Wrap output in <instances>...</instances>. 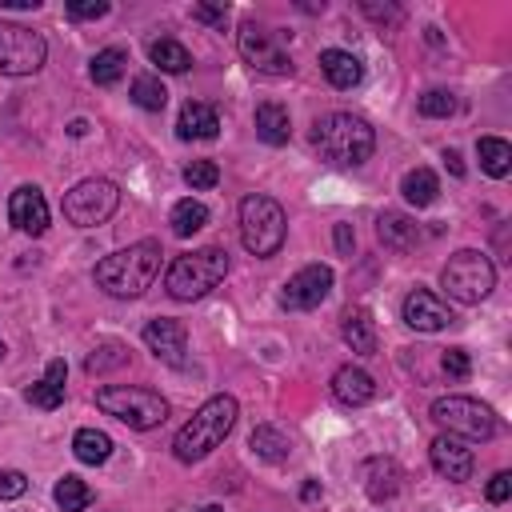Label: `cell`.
I'll return each mask as SVG.
<instances>
[{
    "mask_svg": "<svg viewBox=\"0 0 512 512\" xmlns=\"http://www.w3.org/2000/svg\"><path fill=\"white\" fill-rule=\"evenodd\" d=\"M160 256H164L160 240H136V244L116 248L104 260H96L92 280H96V288H104L116 300H136L152 288V280L160 272Z\"/></svg>",
    "mask_w": 512,
    "mask_h": 512,
    "instance_id": "cell-1",
    "label": "cell"
},
{
    "mask_svg": "<svg viewBox=\"0 0 512 512\" xmlns=\"http://www.w3.org/2000/svg\"><path fill=\"white\" fill-rule=\"evenodd\" d=\"M236 416H240L236 396H228V392L208 396V400L192 412V420L172 436V456H176L180 464H196V460L212 456V452L228 440V432L236 428Z\"/></svg>",
    "mask_w": 512,
    "mask_h": 512,
    "instance_id": "cell-2",
    "label": "cell"
},
{
    "mask_svg": "<svg viewBox=\"0 0 512 512\" xmlns=\"http://www.w3.org/2000/svg\"><path fill=\"white\" fill-rule=\"evenodd\" d=\"M312 144L316 152L336 164V168H360L372 148H376V132L364 116H352V112H328L316 120V132H312Z\"/></svg>",
    "mask_w": 512,
    "mask_h": 512,
    "instance_id": "cell-3",
    "label": "cell"
},
{
    "mask_svg": "<svg viewBox=\"0 0 512 512\" xmlns=\"http://www.w3.org/2000/svg\"><path fill=\"white\" fill-rule=\"evenodd\" d=\"M228 276V252L224 248H196V252H184L168 264L164 272V288L172 300H200L208 296L220 280Z\"/></svg>",
    "mask_w": 512,
    "mask_h": 512,
    "instance_id": "cell-4",
    "label": "cell"
},
{
    "mask_svg": "<svg viewBox=\"0 0 512 512\" xmlns=\"http://www.w3.org/2000/svg\"><path fill=\"white\" fill-rule=\"evenodd\" d=\"M96 408L136 432H148L156 424L168 420V400L152 388H136V384H108L96 392Z\"/></svg>",
    "mask_w": 512,
    "mask_h": 512,
    "instance_id": "cell-5",
    "label": "cell"
},
{
    "mask_svg": "<svg viewBox=\"0 0 512 512\" xmlns=\"http://www.w3.org/2000/svg\"><path fill=\"white\" fill-rule=\"evenodd\" d=\"M284 236H288V216H284V208L272 196L252 192V196L240 200V244L252 256H260V260L276 256Z\"/></svg>",
    "mask_w": 512,
    "mask_h": 512,
    "instance_id": "cell-6",
    "label": "cell"
},
{
    "mask_svg": "<svg viewBox=\"0 0 512 512\" xmlns=\"http://www.w3.org/2000/svg\"><path fill=\"white\" fill-rule=\"evenodd\" d=\"M440 284L456 304H480L496 288V264L480 248H460L440 268Z\"/></svg>",
    "mask_w": 512,
    "mask_h": 512,
    "instance_id": "cell-7",
    "label": "cell"
},
{
    "mask_svg": "<svg viewBox=\"0 0 512 512\" xmlns=\"http://www.w3.org/2000/svg\"><path fill=\"white\" fill-rule=\"evenodd\" d=\"M116 208H120V188H116L112 180H104V176H88V180L72 184V188L64 192V200H60L64 220L76 224V228H96V224H104Z\"/></svg>",
    "mask_w": 512,
    "mask_h": 512,
    "instance_id": "cell-8",
    "label": "cell"
},
{
    "mask_svg": "<svg viewBox=\"0 0 512 512\" xmlns=\"http://www.w3.org/2000/svg\"><path fill=\"white\" fill-rule=\"evenodd\" d=\"M432 420L440 428H448V436H460V440H492L500 432V420L488 404L472 400V396H440L432 404Z\"/></svg>",
    "mask_w": 512,
    "mask_h": 512,
    "instance_id": "cell-9",
    "label": "cell"
},
{
    "mask_svg": "<svg viewBox=\"0 0 512 512\" xmlns=\"http://www.w3.org/2000/svg\"><path fill=\"white\" fill-rule=\"evenodd\" d=\"M236 48L244 56L248 68L264 72V76H292V56L284 48V32L264 28L256 20H244L236 32Z\"/></svg>",
    "mask_w": 512,
    "mask_h": 512,
    "instance_id": "cell-10",
    "label": "cell"
},
{
    "mask_svg": "<svg viewBox=\"0 0 512 512\" xmlns=\"http://www.w3.org/2000/svg\"><path fill=\"white\" fill-rule=\"evenodd\" d=\"M44 60H48V44L40 32L16 20H0V72L4 76H32L44 68Z\"/></svg>",
    "mask_w": 512,
    "mask_h": 512,
    "instance_id": "cell-11",
    "label": "cell"
},
{
    "mask_svg": "<svg viewBox=\"0 0 512 512\" xmlns=\"http://www.w3.org/2000/svg\"><path fill=\"white\" fill-rule=\"evenodd\" d=\"M332 292V268L328 264H304L296 276H288V284L280 288V308L288 312H308L316 308L324 296Z\"/></svg>",
    "mask_w": 512,
    "mask_h": 512,
    "instance_id": "cell-12",
    "label": "cell"
},
{
    "mask_svg": "<svg viewBox=\"0 0 512 512\" xmlns=\"http://www.w3.org/2000/svg\"><path fill=\"white\" fill-rule=\"evenodd\" d=\"M144 344L156 360H164L168 368H184L188 360V328L172 316H160V320H148L144 324Z\"/></svg>",
    "mask_w": 512,
    "mask_h": 512,
    "instance_id": "cell-13",
    "label": "cell"
},
{
    "mask_svg": "<svg viewBox=\"0 0 512 512\" xmlns=\"http://www.w3.org/2000/svg\"><path fill=\"white\" fill-rule=\"evenodd\" d=\"M428 460H432L436 476H444L448 484H464V480L472 476V468H476V456H472L468 440L448 436V432L436 436V440L428 444Z\"/></svg>",
    "mask_w": 512,
    "mask_h": 512,
    "instance_id": "cell-14",
    "label": "cell"
},
{
    "mask_svg": "<svg viewBox=\"0 0 512 512\" xmlns=\"http://www.w3.org/2000/svg\"><path fill=\"white\" fill-rule=\"evenodd\" d=\"M8 220L16 232H28V236H44L48 232V200L36 184H20L12 196H8Z\"/></svg>",
    "mask_w": 512,
    "mask_h": 512,
    "instance_id": "cell-15",
    "label": "cell"
},
{
    "mask_svg": "<svg viewBox=\"0 0 512 512\" xmlns=\"http://www.w3.org/2000/svg\"><path fill=\"white\" fill-rule=\"evenodd\" d=\"M452 320H456L452 308H448L436 292L412 288V292L404 296V324H408V328H416V332H440V328H448Z\"/></svg>",
    "mask_w": 512,
    "mask_h": 512,
    "instance_id": "cell-16",
    "label": "cell"
},
{
    "mask_svg": "<svg viewBox=\"0 0 512 512\" xmlns=\"http://www.w3.org/2000/svg\"><path fill=\"white\" fill-rule=\"evenodd\" d=\"M360 480H364L368 500L384 504V500H392V496L404 488V468H400L392 456H372V460H364Z\"/></svg>",
    "mask_w": 512,
    "mask_h": 512,
    "instance_id": "cell-17",
    "label": "cell"
},
{
    "mask_svg": "<svg viewBox=\"0 0 512 512\" xmlns=\"http://www.w3.org/2000/svg\"><path fill=\"white\" fill-rule=\"evenodd\" d=\"M328 388H332V400L344 404V408H360V404H368V400L376 396V380H372L364 368H356V364L336 368Z\"/></svg>",
    "mask_w": 512,
    "mask_h": 512,
    "instance_id": "cell-18",
    "label": "cell"
},
{
    "mask_svg": "<svg viewBox=\"0 0 512 512\" xmlns=\"http://www.w3.org/2000/svg\"><path fill=\"white\" fill-rule=\"evenodd\" d=\"M176 136L180 140H216L220 136V112L212 104H204V100H188L180 108Z\"/></svg>",
    "mask_w": 512,
    "mask_h": 512,
    "instance_id": "cell-19",
    "label": "cell"
},
{
    "mask_svg": "<svg viewBox=\"0 0 512 512\" xmlns=\"http://www.w3.org/2000/svg\"><path fill=\"white\" fill-rule=\"evenodd\" d=\"M64 384H68V364L56 356V360H48L44 376H40L24 396H28V404H32V408L52 412V408H60V404H64Z\"/></svg>",
    "mask_w": 512,
    "mask_h": 512,
    "instance_id": "cell-20",
    "label": "cell"
},
{
    "mask_svg": "<svg viewBox=\"0 0 512 512\" xmlns=\"http://www.w3.org/2000/svg\"><path fill=\"white\" fill-rule=\"evenodd\" d=\"M320 72H324V80H328L332 88H356V84L364 80L360 56H352V52H344V48H324V52H320Z\"/></svg>",
    "mask_w": 512,
    "mask_h": 512,
    "instance_id": "cell-21",
    "label": "cell"
},
{
    "mask_svg": "<svg viewBox=\"0 0 512 512\" xmlns=\"http://www.w3.org/2000/svg\"><path fill=\"white\" fill-rule=\"evenodd\" d=\"M340 336L356 356H372L376 352V320L368 308H348L340 316Z\"/></svg>",
    "mask_w": 512,
    "mask_h": 512,
    "instance_id": "cell-22",
    "label": "cell"
},
{
    "mask_svg": "<svg viewBox=\"0 0 512 512\" xmlns=\"http://www.w3.org/2000/svg\"><path fill=\"white\" fill-rule=\"evenodd\" d=\"M256 136L264 144H272V148H280V144L292 140V120H288V108L280 100H264L256 108Z\"/></svg>",
    "mask_w": 512,
    "mask_h": 512,
    "instance_id": "cell-23",
    "label": "cell"
},
{
    "mask_svg": "<svg viewBox=\"0 0 512 512\" xmlns=\"http://www.w3.org/2000/svg\"><path fill=\"white\" fill-rule=\"evenodd\" d=\"M376 236H380L384 248H392V252H408V248L420 244V228H416V220H408L404 212H380Z\"/></svg>",
    "mask_w": 512,
    "mask_h": 512,
    "instance_id": "cell-24",
    "label": "cell"
},
{
    "mask_svg": "<svg viewBox=\"0 0 512 512\" xmlns=\"http://www.w3.org/2000/svg\"><path fill=\"white\" fill-rule=\"evenodd\" d=\"M476 156H480V168L492 176V180H504L512 172V144L500 140V136H480L476 140Z\"/></svg>",
    "mask_w": 512,
    "mask_h": 512,
    "instance_id": "cell-25",
    "label": "cell"
},
{
    "mask_svg": "<svg viewBox=\"0 0 512 512\" xmlns=\"http://www.w3.org/2000/svg\"><path fill=\"white\" fill-rule=\"evenodd\" d=\"M400 192H404V200H408L412 208H428V204H436V196H440V180H436L432 168H412V172H404Z\"/></svg>",
    "mask_w": 512,
    "mask_h": 512,
    "instance_id": "cell-26",
    "label": "cell"
},
{
    "mask_svg": "<svg viewBox=\"0 0 512 512\" xmlns=\"http://www.w3.org/2000/svg\"><path fill=\"white\" fill-rule=\"evenodd\" d=\"M124 72H128V52H124V48H100V52L92 56V64H88V76H92V84H100V88L120 84Z\"/></svg>",
    "mask_w": 512,
    "mask_h": 512,
    "instance_id": "cell-27",
    "label": "cell"
},
{
    "mask_svg": "<svg viewBox=\"0 0 512 512\" xmlns=\"http://www.w3.org/2000/svg\"><path fill=\"white\" fill-rule=\"evenodd\" d=\"M148 60H152L160 72H188V68H192L188 48H184L180 40H172V36L152 40V44H148Z\"/></svg>",
    "mask_w": 512,
    "mask_h": 512,
    "instance_id": "cell-28",
    "label": "cell"
},
{
    "mask_svg": "<svg viewBox=\"0 0 512 512\" xmlns=\"http://www.w3.org/2000/svg\"><path fill=\"white\" fill-rule=\"evenodd\" d=\"M72 452H76L80 464H104L112 456V436L100 432V428H80L72 436Z\"/></svg>",
    "mask_w": 512,
    "mask_h": 512,
    "instance_id": "cell-29",
    "label": "cell"
},
{
    "mask_svg": "<svg viewBox=\"0 0 512 512\" xmlns=\"http://www.w3.org/2000/svg\"><path fill=\"white\" fill-rule=\"evenodd\" d=\"M128 96H132V104H136V108H144V112H160V108L168 104V88H164V84H160V76H152V72L136 76V80H132V88H128Z\"/></svg>",
    "mask_w": 512,
    "mask_h": 512,
    "instance_id": "cell-30",
    "label": "cell"
},
{
    "mask_svg": "<svg viewBox=\"0 0 512 512\" xmlns=\"http://www.w3.org/2000/svg\"><path fill=\"white\" fill-rule=\"evenodd\" d=\"M168 224H172L176 236H192V232H200V228L208 224V208H204L200 200H192V196H188V200H176Z\"/></svg>",
    "mask_w": 512,
    "mask_h": 512,
    "instance_id": "cell-31",
    "label": "cell"
},
{
    "mask_svg": "<svg viewBox=\"0 0 512 512\" xmlns=\"http://www.w3.org/2000/svg\"><path fill=\"white\" fill-rule=\"evenodd\" d=\"M52 496H56V504H60L64 512H84V508L92 504V488H88L80 476H72V472H64V476L56 480Z\"/></svg>",
    "mask_w": 512,
    "mask_h": 512,
    "instance_id": "cell-32",
    "label": "cell"
},
{
    "mask_svg": "<svg viewBox=\"0 0 512 512\" xmlns=\"http://www.w3.org/2000/svg\"><path fill=\"white\" fill-rule=\"evenodd\" d=\"M248 444H252V452H256L260 460H268V464H280V460L288 456V440H284L272 424H260V428L252 432V440H248Z\"/></svg>",
    "mask_w": 512,
    "mask_h": 512,
    "instance_id": "cell-33",
    "label": "cell"
},
{
    "mask_svg": "<svg viewBox=\"0 0 512 512\" xmlns=\"http://www.w3.org/2000/svg\"><path fill=\"white\" fill-rule=\"evenodd\" d=\"M456 108H460V100H456V92H448V88H428V92L416 100V112L428 116V120H444V116H452Z\"/></svg>",
    "mask_w": 512,
    "mask_h": 512,
    "instance_id": "cell-34",
    "label": "cell"
},
{
    "mask_svg": "<svg viewBox=\"0 0 512 512\" xmlns=\"http://www.w3.org/2000/svg\"><path fill=\"white\" fill-rule=\"evenodd\" d=\"M124 360H128V348L116 344V340H108V344H100V348L84 360V372H88V376H100V372H108V368H116V364H124Z\"/></svg>",
    "mask_w": 512,
    "mask_h": 512,
    "instance_id": "cell-35",
    "label": "cell"
},
{
    "mask_svg": "<svg viewBox=\"0 0 512 512\" xmlns=\"http://www.w3.org/2000/svg\"><path fill=\"white\" fill-rule=\"evenodd\" d=\"M184 184H188L192 192H208V188H216V184H220V168H216V160H192V164L184 168Z\"/></svg>",
    "mask_w": 512,
    "mask_h": 512,
    "instance_id": "cell-36",
    "label": "cell"
},
{
    "mask_svg": "<svg viewBox=\"0 0 512 512\" xmlns=\"http://www.w3.org/2000/svg\"><path fill=\"white\" fill-rule=\"evenodd\" d=\"M440 368H444L452 380H468V372H472V360H468V352H464V348H444V356H440Z\"/></svg>",
    "mask_w": 512,
    "mask_h": 512,
    "instance_id": "cell-37",
    "label": "cell"
},
{
    "mask_svg": "<svg viewBox=\"0 0 512 512\" xmlns=\"http://www.w3.org/2000/svg\"><path fill=\"white\" fill-rule=\"evenodd\" d=\"M28 492V476L20 468H4L0 472V500H20Z\"/></svg>",
    "mask_w": 512,
    "mask_h": 512,
    "instance_id": "cell-38",
    "label": "cell"
},
{
    "mask_svg": "<svg viewBox=\"0 0 512 512\" xmlns=\"http://www.w3.org/2000/svg\"><path fill=\"white\" fill-rule=\"evenodd\" d=\"M112 4L108 0H92V4H68V20H100L108 16Z\"/></svg>",
    "mask_w": 512,
    "mask_h": 512,
    "instance_id": "cell-39",
    "label": "cell"
},
{
    "mask_svg": "<svg viewBox=\"0 0 512 512\" xmlns=\"http://www.w3.org/2000/svg\"><path fill=\"white\" fill-rule=\"evenodd\" d=\"M508 492H512V472H496V476L488 480V488H484V496H488L492 504H504Z\"/></svg>",
    "mask_w": 512,
    "mask_h": 512,
    "instance_id": "cell-40",
    "label": "cell"
},
{
    "mask_svg": "<svg viewBox=\"0 0 512 512\" xmlns=\"http://www.w3.org/2000/svg\"><path fill=\"white\" fill-rule=\"evenodd\" d=\"M192 16H196V20H204V24H224L228 4H196V8H192Z\"/></svg>",
    "mask_w": 512,
    "mask_h": 512,
    "instance_id": "cell-41",
    "label": "cell"
},
{
    "mask_svg": "<svg viewBox=\"0 0 512 512\" xmlns=\"http://www.w3.org/2000/svg\"><path fill=\"white\" fill-rule=\"evenodd\" d=\"M352 244H356L352 224H336V248H340V252H352Z\"/></svg>",
    "mask_w": 512,
    "mask_h": 512,
    "instance_id": "cell-42",
    "label": "cell"
},
{
    "mask_svg": "<svg viewBox=\"0 0 512 512\" xmlns=\"http://www.w3.org/2000/svg\"><path fill=\"white\" fill-rule=\"evenodd\" d=\"M444 164H448V172H452V176H464V160H460V152H456V148H444Z\"/></svg>",
    "mask_w": 512,
    "mask_h": 512,
    "instance_id": "cell-43",
    "label": "cell"
},
{
    "mask_svg": "<svg viewBox=\"0 0 512 512\" xmlns=\"http://www.w3.org/2000/svg\"><path fill=\"white\" fill-rule=\"evenodd\" d=\"M300 496H304V500H316V496H320V480H308V484L300 488Z\"/></svg>",
    "mask_w": 512,
    "mask_h": 512,
    "instance_id": "cell-44",
    "label": "cell"
},
{
    "mask_svg": "<svg viewBox=\"0 0 512 512\" xmlns=\"http://www.w3.org/2000/svg\"><path fill=\"white\" fill-rule=\"evenodd\" d=\"M68 132H72V136H84V132H88V124H84V120H72V124H68Z\"/></svg>",
    "mask_w": 512,
    "mask_h": 512,
    "instance_id": "cell-45",
    "label": "cell"
},
{
    "mask_svg": "<svg viewBox=\"0 0 512 512\" xmlns=\"http://www.w3.org/2000/svg\"><path fill=\"white\" fill-rule=\"evenodd\" d=\"M200 512H224V508H216V504H208V508H200Z\"/></svg>",
    "mask_w": 512,
    "mask_h": 512,
    "instance_id": "cell-46",
    "label": "cell"
},
{
    "mask_svg": "<svg viewBox=\"0 0 512 512\" xmlns=\"http://www.w3.org/2000/svg\"><path fill=\"white\" fill-rule=\"evenodd\" d=\"M0 360H4V340H0Z\"/></svg>",
    "mask_w": 512,
    "mask_h": 512,
    "instance_id": "cell-47",
    "label": "cell"
}]
</instances>
